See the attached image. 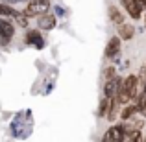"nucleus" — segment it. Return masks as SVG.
I'll list each match as a JSON object with an SVG mask.
<instances>
[{
	"label": "nucleus",
	"mask_w": 146,
	"mask_h": 142,
	"mask_svg": "<svg viewBox=\"0 0 146 142\" xmlns=\"http://www.w3.org/2000/svg\"><path fill=\"white\" fill-rule=\"evenodd\" d=\"M48 9H50V0H30L22 13L32 18V17H39L43 13H48Z\"/></svg>",
	"instance_id": "1"
},
{
	"label": "nucleus",
	"mask_w": 146,
	"mask_h": 142,
	"mask_svg": "<svg viewBox=\"0 0 146 142\" xmlns=\"http://www.w3.org/2000/svg\"><path fill=\"white\" fill-rule=\"evenodd\" d=\"M122 37L120 35H115V37H111L109 39V43H107V46H106V59H117L118 55H120V52H122Z\"/></svg>",
	"instance_id": "2"
},
{
	"label": "nucleus",
	"mask_w": 146,
	"mask_h": 142,
	"mask_svg": "<svg viewBox=\"0 0 146 142\" xmlns=\"http://www.w3.org/2000/svg\"><path fill=\"white\" fill-rule=\"evenodd\" d=\"M122 89L131 96V100L135 102L137 96H139V78H137L135 74H129L128 78H124V81H122Z\"/></svg>",
	"instance_id": "3"
},
{
	"label": "nucleus",
	"mask_w": 146,
	"mask_h": 142,
	"mask_svg": "<svg viewBox=\"0 0 146 142\" xmlns=\"http://www.w3.org/2000/svg\"><path fill=\"white\" fill-rule=\"evenodd\" d=\"M124 140V124L111 125L104 135V142H120Z\"/></svg>",
	"instance_id": "4"
},
{
	"label": "nucleus",
	"mask_w": 146,
	"mask_h": 142,
	"mask_svg": "<svg viewBox=\"0 0 146 142\" xmlns=\"http://www.w3.org/2000/svg\"><path fill=\"white\" fill-rule=\"evenodd\" d=\"M122 81H124V79H120L118 76L106 79V85H104V96H107V98H115L117 92H118V87L122 85Z\"/></svg>",
	"instance_id": "5"
},
{
	"label": "nucleus",
	"mask_w": 146,
	"mask_h": 142,
	"mask_svg": "<svg viewBox=\"0 0 146 142\" xmlns=\"http://www.w3.org/2000/svg\"><path fill=\"white\" fill-rule=\"evenodd\" d=\"M122 6L126 7V11H128L129 17L135 18V20H139V18H141V15H143L141 11L144 9V7L141 6V4L137 2V0H122Z\"/></svg>",
	"instance_id": "6"
},
{
	"label": "nucleus",
	"mask_w": 146,
	"mask_h": 142,
	"mask_svg": "<svg viewBox=\"0 0 146 142\" xmlns=\"http://www.w3.org/2000/svg\"><path fill=\"white\" fill-rule=\"evenodd\" d=\"M26 43L32 44V46H35L37 50L44 48V39L39 33V30H28V32H26Z\"/></svg>",
	"instance_id": "7"
},
{
	"label": "nucleus",
	"mask_w": 146,
	"mask_h": 142,
	"mask_svg": "<svg viewBox=\"0 0 146 142\" xmlns=\"http://www.w3.org/2000/svg\"><path fill=\"white\" fill-rule=\"evenodd\" d=\"M37 26H39L41 30H46V32H50V30L56 28V17H54L52 13H43L37 17Z\"/></svg>",
	"instance_id": "8"
},
{
	"label": "nucleus",
	"mask_w": 146,
	"mask_h": 142,
	"mask_svg": "<svg viewBox=\"0 0 146 142\" xmlns=\"http://www.w3.org/2000/svg\"><path fill=\"white\" fill-rule=\"evenodd\" d=\"M0 35H6V37H9V39H13V35H15V26H13V22L11 20H7V18H0Z\"/></svg>",
	"instance_id": "9"
},
{
	"label": "nucleus",
	"mask_w": 146,
	"mask_h": 142,
	"mask_svg": "<svg viewBox=\"0 0 146 142\" xmlns=\"http://www.w3.org/2000/svg\"><path fill=\"white\" fill-rule=\"evenodd\" d=\"M109 18H111V22H113V24H117V26H120V24H124V15L120 13V9H118L117 6H109Z\"/></svg>",
	"instance_id": "10"
},
{
	"label": "nucleus",
	"mask_w": 146,
	"mask_h": 142,
	"mask_svg": "<svg viewBox=\"0 0 146 142\" xmlns=\"http://www.w3.org/2000/svg\"><path fill=\"white\" fill-rule=\"evenodd\" d=\"M118 35L122 37V41H129L133 39V35H135V28H133L131 24H120V28H118Z\"/></svg>",
	"instance_id": "11"
},
{
	"label": "nucleus",
	"mask_w": 146,
	"mask_h": 142,
	"mask_svg": "<svg viewBox=\"0 0 146 142\" xmlns=\"http://www.w3.org/2000/svg\"><path fill=\"white\" fill-rule=\"evenodd\" d=\"M0 15H2V17H15L17 18L19 15H21V11H17L11 4H6V2L0 0Z\"/></svg>",
	"instance_id": "12"
},
{
	"label": "nucleus",
	"mask_w": 146,
	"mask_h": 142,
	"mask_svg": "<svg viewBox=\"0 0 146 142\" xmlns=\"http://www.w3.org/2000/svg\"><path fill=\"white\" fill-rule=\"evenodd\" d=\"M135 113H139V107H137V103H126V107L122 109L120 116H122V120H131V118L135 116Z\"/></svg>",
	"instance_id": "13"
},
{
	"label": "nucleus",
	"mask_w": 146,
	"mask_h": 142,
	"mask_svg": "<svg viewBox=\"0 0 146 142\" xmlns=\"http://www.w3.org/2000/svg\"><path fill=\"white\" fill-rule=\"evenodd\" d=\"M111 103H113V98L104 96V100L100 102V105H98V116L100 118H107V113H109V109H111Z\"/></svg>",
	"instance_id": "14"
},
{
	"label": "nucleus",
	"mask_w": 146,
	"mask_h": 142,
	"mask_svg": "<svg viewBox=\"0 0 146 142\" xmlns=\"http://www.w3.org/2000/svg\"><path fill=\"white\" fill-rule=\"evenodd\" d=\"M137 107H139V113L143 114V116H146V90H143V92H139V96H137Z\"/></svg>",
	"instance_id": "15"
},
{
	"label": "nucleus",
	"mask_w": 146,
	"mask_h": 142,
	"mask_svg": "<svg viewBox=\"0 0 146 142\" xmlns=\"http://www.w3.org/2000/svg\"><path fill=\"white\" fill-rule=\"evenodd\" d=\"M118 109H120V103H118L117 100L113 98V103H111V109H109V113H107V120H109V122H115V118L118 116Z\"/></svg>",
	"instance_id": "16"
},
{
	"label": "nucleus",
	"mask_w": 146,
	"mask_h": 142,
	"mask_svg": "<svg viewBox=\"0 0 146 142\" xmlns=\"http://www.w3.org/2000/svg\"><path fill=\"white\" fill-rule=\"evenodd\" d=\"M115 76H117V70H115V67H107V68H106V79L115 78Z\"/></svg>",
	"instance_id": "17"
},
{
	"label": "nucleus",
	"mask_w": 146,
	"mask_h": 142,
	"mask_svg": "<svg viewBox=\"0 0 146 142\" xmlns=\"http://www.w3.org/2000/svg\"><path fill=\"white\" fill-rule=\"evenodd\" d=\"M54 11H56L57 17H65V7H61V6H54Z\"/></svg>",
	"instance_id": "18"
},
{
	"label": "nucleus",
	"mask_w": 146,
	"mask_h": 142,
	"mask_svg": "<svg viewBox=\"0 0 146 142\" xmlns=\"http://www.w3.org/2000/svg\"><path fill=\"white\" fill-rule=\"evenodd\" d=\"M9 43H11V39H9V37H6V35H0V46H7Z\"/></svg>",
	"instance_id": "19"
},
{
	"label": "nucleus",
	"mask_w": 146,
	"mask_h": 142,
	"mask_svg": "<svg viewBox=\"0 0 146 142\" xmlns=\"http://www.w3.org/2000/svg\"><path fill=\"white\" fill-rule=\"evenodd\" d=\"M6 4H19V2H26V0H2Z\"/></svg>",
	"instance_id": "20"
},
{
	"label": "nucleus",
	"mask_w": 146,
	"mask_h": 142,
	"mask_svg": "<svg viewBox=\"0 0 146 142\" xmlns=\"http://www.w3.org/2000/svg\"><path fill=\"white\" fill-rule=\"evenodd\" d=\"M144 22H146V15H144Z\"/></svg>",
	"instance_id": "21"
},
{
	"label": "nucleus",
	"mask_w": 146,
	"mask_h": 142,
	"mask_svg": "<svg viewBox=\"0 0 146 142\" xmlns=\"http://www.w3.org/2000/svg\"><path fill=\"white\" fill-rule=\"evenodd\" d=\"M144 4H146V0H144Z\"/></svg>",
	"instance_id": "22"
}]
</instances>
